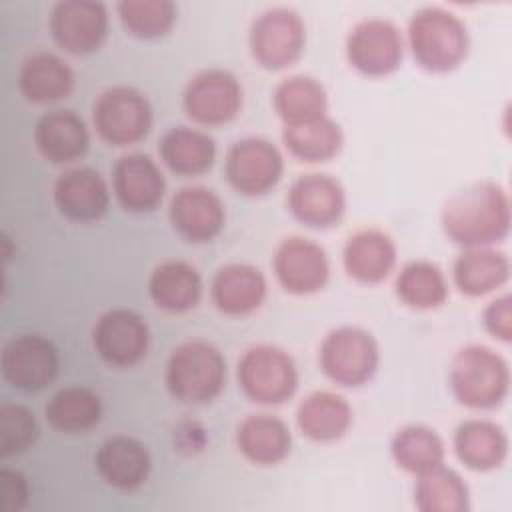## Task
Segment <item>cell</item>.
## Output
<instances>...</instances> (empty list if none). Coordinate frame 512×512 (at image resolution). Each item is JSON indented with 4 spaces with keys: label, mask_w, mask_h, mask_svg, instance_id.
<instances>
[{
    "label": "cell",
    "mask_w": 512,
    "mask_h": 512,
    "mask_svg": "<svg viewBox=\"0 0 512 512\" xmlns=\"http://www.w3.org/2000/svg\"><path fill=\"white\" fill-rule=\"evenodd\" d=\"M162 162L180 176H198L210 170L216 158L214 140L196 128L176 126L170 128L160 140Z\"/></svg>",
    "instance_id": "obj_30"
},
{
    "label": "cell",
    "mask_w": 512,
    "mask_h": 512,
    "mask_svg": "<svg viewBox=\"0 0 512 512\" xmlns=\"http://www.w3.org/2000/svg\"><path fill=\"white\" fill-rule=\"evenodd\" d=\"M38 438V422L32 410L22 404L0 406V452L4 458L26 452Z\"/></svg>",
    "instance_id": "obj_38"
},
{
    "label": "cell",
    "mask_w": 512,
    "mask_h": 512,
    "mask_svg": "<svg viewBox=\"0 0 512 512\" xmlns=\"http://www.w3.org/2000/svg\"><path fill=\"white\" fill-rule=\"evenodd\" d=\"M34 144L52 164H66L86 154L90 136L84 120L72 110H52L36 122Z\"/></svg>",
    "instance_id": "obj_22"
},
{
    "label": "cell",
    "mask_w": 512,
    "mask_h": 512,
    "mask_svg": "<svg viewBox=\"0 0 512 512\" xmlns=\"http://www.w3.org/2000/svg\"><path fill=\"white\" fill-rule=\"evenodd\" d=\"M450 388L454 398L468 408H496L508 396V362L488 346H466L452 360Z\"/></svg>",
    "instance_id": "obj_4"
},
{
    "label": "cell",
    "mask_w": 512,
    "mask_h": 512,
    "mask_svg": "<svg viewBox=\"0 0 512 512\" xmlns=\"http://www.w3.org/2000/svg\"><path fill=\"white\" fill-rule=\"evenodd\" d=\"M54 202L58 212L68 220L94 222L100 220L108 210V184L94 168H72L56 180Z\"/></svg>",
    "instance_id": "obj_19"
},
{
    "label": "cell",
    "mask_w": 512,
    "mask_h": 512,
    "mask_svg": "<svg viewBox=\"0 0 512 512\" xmlns=\"http://www.w3.org/2000/svg\"><path fill=\"white\" fill-rule=\"evenodd\" d=\"M454 450L466 468L488 472L506 460L508 438L504 428L496 422L472 418L456 428Z\"/></svg>",
    "instance_id": "obj_25"
},
{
    "label": "cell",
    "mask_w": 512,
    "mask_h": 512,
    "mask_svg": "<svg viewBox=\"0 0 512 512\" xmlns=\"http://www.w3.org/2000/svg\"><path fill=\"white\" fill-rule=\"evenodd\" d=\"M348 62L366 76L392 74L404 56V40L398 26L386 18L358 22L346 38Z\"/></svg>",
    "instance_id": "obj_11"
},
{
    "label": "cell",
    "mask_w": 512,
    "mask_h": 512,
    "mask_svg": "<svg viewBox=\"0 0 512 512\" xmlns=\"http://www.w3.org/2000/svg\"><path fill=\"white\" fill-rule=\"evenodd\" d=\"M242 108V86L238 78L224 68H206L198 72L184 90L186 114L202 126L228 124Z\"/></svg>",
    "instance_id": "obj_9"
},
{
    "label": "cell",
    "mask_w": 512,
    "mask_h": 512,
    "mask_svg": "<svg viewBox=\"0 0 512 512\" xmlns=\"http://www.w3.org/2000/svg\"><path fill=\"white\" fill-rule=\"evenodd\" d=\"M380 350L374 336L358 326L332 330L320 346V366L338 386L356 388L366 384L378 370Z\"/></svg>",
    "instance_id": "obj_6"
},
{
    "label": "cell",
    "mask_w": 512,
    "mask_h": 512,
    "mask_svg": "<svg viewBox=\"0 0 512 512\" xmlns=\"http://www.w3.org/2000/svg\"><path fill=\"white\" fill-rule=\"evenodd\" d=\"M122 26L136 38L164 36L176 22V4L170 0H122L116 4Z\"/></svg>",
    "instance_id": "obj_37"
},
{
    "label": "cell",
    "mask_w": 512,
    "mask_h": 512,
    "mask_svg": "<svg viewBox=\"0 0 512 512\" xmlns=\"http://www.w3.org/2000/svg\"><path fill=\"white\" fill-rule=\"evenodd\" d=\"M50 32L70 54H90L108 34V10L96 0H62L50 14Z\"/></svg>",
    "instance_id": "obj_14"
},
{
    "label": "cell",
    "mask_w": 512,
    "mask_h": 512,
    "mask_svg": "<svg viewBox=\"0 0 512 512\" xmlns=\"http://www.w3.org/2000/svg\"><path fill=\"white\" fill-rule=\"evenodd\" d=\"M298 428L314 442L342 438L352 424V408L340 394L318 390L306 396L296 412Z\"/></svg>",
    "instance_id": "obj_28"
},
{
    "label": "cell",
    "mask_w": 512,
    "mask_h": 512,
    "mask_svg": "<svg viewBox=\"0 0 512 512\" xmlns=\"http://www.w3.org/2000/svg\"><path fill=\"white\" fill-rule=\"evenodd\" d=\"M396 296L410 308L432 310L446 302L448 282L436 264L428 260H412L396 278Z\"/></svg>",
    "instance_id": "obj_36"
},
{
    "label": "cell",
    "mask_w": 512,
    "mask_h": 512,
    "mask_svg": "<svg viewBox=\"0 0 512 512\" xmlns=\"http://www.w3.org/2000/svg\"><path fill=\"white\" fill-rule=\"evenodd\" d=\"M148 294L160 310L186 312L200 302L202 278L192 264L184 260H166L152 270Z\"/></svg>",
    "instance_id": "obj_27"
},
{
    "label": "cell",
    "mask_w": 512,
    "mask_h": 512,
    "mask_svg": "<svg viewBox=\"0 0 512 512\" xmlns=\"http://www.w3.org/2000/svg\"><path fill=\"white\" fill-rule=\"evenodd\" d=\"M446 236L464 246H492L508 236L510 198L496 182H476L456 192L442 210Z\"/></svg>",
    "instance_id": "obj_1"
},
{
    "label": "cell",
    "mask_w": 512,
    "mask_h": 512,
    "mask_svg": "<svg viewBox=\"0 0 512 512\" xmlns=\"http://www.w3.org/2000/svg\"><path fill=\"white\" fill-rule=\"evenodd\" d=\"M284 172L280 150L266 138H242L226 154V178L244 196L270 192Z\"/></svg>",
    "instance_id": "obj_12"
},
{
    "label": "cell",
    "mask_w": 512,
    "mask_h": 512,
    "mask_svg": "<svg viewBox=\"0 0 512 512\" xmlns=\"http://www.w3.org/2000/svg\"><path fill=\"white\" fill-rule=\"evenodd\" d=\"M274 274L280 286L290 294H314L324 288L330 264L324 248L314 240L290 236L274 252Z\"/></svg>",
    "instance_id": "obj_15"
},
{
    "label": "cell",
    "mask_w": 512,
    "mask_h": 512,
    "mask_svg": "<svg viewBox=\"0 0 512 512\" xmlns=\"http://www.w3.org/2000/svg\"><path fill=\"white\" fill-rule=\"evenodd\" d=\"M226 360L216 346L188 340L176 346L166 364V388L182 404L212 402L224 388Z\"/></svg>",
    "instance_id": "obj_3"
},
{
    "label": "cell",
    "mask_w": 512,
    "mask_h": 512,
    "mask_svg": "<svg viewBox=\"0 0 512 512\" xmlns=\"http://www.w3.org/2000/svg\"><path fill=\"white\" fill-rule=\"evenodd\" d=\"M414 504L422 512H464L470 508V492L462 476L442 464L418 476Z\"/></svg>",
    "instance_id": "obj_35"
},
{
    "label": "cell",
    "mask_w": 512,
    "mask_h": 512,
    "mask_svg": "<svg viewBox=\"0 0 512 512\" xmlns=\"http://www.w3.org/2000/svg\"><path fill=\"white\" fill-rule=\"evenodd\" d=\"M102 418L100 396L86 386L60 388L46 404L48 424L62 434H84Z\"/></svg>",
    "instance_id": "obj_31"
},
{
    "label": "cell",
    "mask_w": 512,
    "mask_h": 512,
    "mask_svg": "<svg viewBox=\"0 0 512 512\" xmlns=\"http://www.w3.org/2000/svg\"><path fill=\"white\" fill-rule=\"evenodd\" d=\"M236 374L242 392L256 404H282L298 388V370L292 356L272 344L248 348Z\"/></svg>",
    "instance_id": "obj_5"
},
{
    "label": "cell",
    "mask_w": 512,
    "mask_h": 512,
    "mask_svg": "<svg viewBox=\"0 0 512 512\" xmlns=\"http://www.w3.org/2000/svg\"><path fill=\"white\" fill-rule=\"evenodd\" d=\"M484 328L498 340L510 342L512 338V298L508 294L492 300L484 310Z\"/></svg>",
    "instance_id": "obj_40"
},
{
    "label": "cell",
    "mask_w": 512,
    "mask_h": 512,
    "mask_svg": "<svg viewBox=\"0 0 512 512\" xmlns=\"http://www.w3.org/2000/svg\"><path fill=\"white\" fill-rule=\"evenodd\" d=\"M408 44L414 60L428 72H450L468 54L466 24L450 10L424 6L408 22Z\"/></svg>",
    "instance_id": "obj_2"
},
{
    "label": "cell",
    "mask_w": 512,
    "mask_h": 512,
    "mask_svg": "<svg viewBox=\"0 0 512 512\" xmlns=\"http://www.w3.org/2000/svg\"><path fill=\"white\" fill-rule=\"evenodd\" d=\"M288 208L304 226L330 228L346 210V192L328 174H304L288 190Z\"/></svg>",
    "instance_id": "obj_16"
},
{
    "label": "cell",
    "mask_w": 512,
    "mask_h": 512,
    "mask_svg": "<svg viewBox=\"0 0 512 512\" xmlns=\"http://www.w3.org/2000/svg\"><path fill=\"white\" fill-rule=\"evenodd\" d=\"M508 276V256L490 246L466 248L452 266L454 284L466 296H484L506 284Z\"/></svg>",
    "instance_id": "obj_29"
},
{
    "label": "cell",
    "mask_w": 512,
    "mask_h": 512,
    "mask_svg": "<svg viewBox=\"0 0 512 512\" xmlns=\"http://www.w3.org/2000/svg\"><path fill=\"white\" fill-rule=\"evenodd\" d=\"M190 430H188V424H184V426H180L178 428V432H176V442H178V446H180V450H186V452H198V450H202V446H204V430L198 426L196 430H194V434H188Z\"/></svg>",
    "instance_id": "obj_41"
},
{
    "label": "cell",
    "mask_w": 512,
    "mask_h": 512,
    "mask_svg": "<svg viewBox=\"0 0 512 512\" xmlns=\"http://www.w3.org/2000/svg\"><path fill=\"white\" fill-rule=\"evenodd\" d=\"M342 260L350 278L378 284L390 276L396 264V244L380 230H362L348 238Z\"/></svg>",
    "instance_id": "obj_23"
},
{
    "label": "cell",
    "mask_w": 512,
    "mask_h": 512,
    "mask_svg": "<svg viewBox=\"0 0 512 512\" xmlns=\"http://www.w3.org/2000/svg\"><path fill=\"white\" fill-rule=\"evenodd\" d=\"M152 458L148 448L132 436H112L96 452L100 478L118 490L140 488L150 474Z\"/></svg>",
    "instance_id": "obj_20"
},
{
    "label": "cell",
    "mask_w": 512,
    "mask_h": 512,
    "mask_svg": "<svg viewBox=\"0 0 512 512\" xmlns=\"http://www.w3.org/2000/svg\"><path fill=\"white\" fill-rule=\"evenodd\" d=\"M28 494V480L18 470H0V512H20L28 502Z\"/></svg>",
    "instance_id": "obj_39"
},
{
    "label": "cell",
    "mask_w": 512,
    "mask_h": 512,
    "mask_svg": "<svg viewBox=\"0 0 512 512\" xmlns=\"http://www.w3.org/2000/svg\"><path fill=\"white\" fill-rule=\"evenodd\" d=\"M266 278L252 264H226L212 280V302L226 316H246L266 298Z\"/></svg>",
    "instance_id": "obj_21"
},
{
    "label": "cell",
    "mask_w": 512,
    "mask_h": 512,
    "mask_svg": "<svg viewBox=\"0 0 512 512\" xmlns=\"http://www.w3.org/2000/svg\"><path fill=\"white\" fill-rule=\"evenodd\" d=\"M2 376L22 392H40L58 376V350L42 334H20L2 350Z\"/></svg>",
    "instance_id": "obj_10"
},
{
    "label": "cell",
    "mask_w": 512,
    "mask_h": 512,
    "mask_svg": "<svg viewBox=\"0 0 512 512\" xmlns=\"http://www.w3.org/2000/svg\"><path fill=\"white\" fill-rule=\"evenodd\" d=\"M236 444L252 464L274 466L290 454L292 434L290 428L272 414H250L238 426Z\"/></svg>",
    "instance_id": "obj_24"
},
{
    "label": "cell",
    "mask_w": 512,
    "mask_h": 512,
    "mask_svg": "<svg viewBox=\"0 0 512 512\" xmlns=\"http://www.w3.org/2000/svg\"><path fill=\"white\" fill-rule=\"evenodd\" d=\"M390 452L394 462L414 476H422L442 466L446 456L442 438L422 424H410L398 430L392 438Z\"/></svg>",
    "instance_id": "obj_34"
},
{
    "label": "cell",
    "mask_w": 512,
    "mask_h": 512,
    "mask_svg": "<svg viewBox=\"0 0 512 512\" xmlns=\"http://www.w3.org/2000/svg\"><path fill=\"white\" fill-rule=\"evenodd\" d=\"M272 102L274 110L284 120V126L322 118L328 108L324 86L316 78L304 74L284 78L276 86Z\"/></svg>",
    "instance_id": "obj_32"
},
{
    "label": "cell",
    "mask_w": 512,
    "mask_h": 512,
    "mask_svg": "<svg viewBox=\"0 0 512 512\" xmlns=\"http://www.w3.org/2000/svg\"><path fill=\"white\" fill-rule=\"evenodd\" d=\"M170 222L188 242H208L224 228L220 196L206 186H184L170 200Z\"/></svg>",
    "instance_id": "obj_17"
},
{
    "label": "cell",
    "mask_w": 512,
    "mask_h": 512,
    "mask_svg": "<svg viewBox=\"0 0 512 512\" xmlns=\"http://www.w3.org/2000/svg\"><path fill=\"white\" fill-rule=\"evenodd\" d=\"M282 140L294 158L302 162H326L340 152L344 136L332 118L322 116L310 122L284 126Z\"/></svg>",
    "instance_id": "obj_33"
},
{
    "label": "cell",
    "mask_w": 512,
    "mask_h": 512,
    "mask_svg": "<svg viewBox=\"0 0 512 512\" xmlns=\"http://www.w3.org/2000/svg\"><path fill=\"white\" fill-rule=\"evenodd\" d=\"M98 136L112 146L140 142L152 128V106L148 98L130 86L106 88L92 106Z\"/></svg>",
    "instance_id": "obj_7"
},
{
    "label": "cell",
    "mask_w": 512,
    "mask_h": 512,
    "mask_svg": "<svg viewBox=\"0 0 512 512\" xmlns=\"http://www.w3.org/2000/svg\"><path fill=\"white\" fill-rule=\"evenodd\" d=\"M112 190L120 206L130 212L154 210L166 192L158 164L140 152L124 154L112 170Z\"/></svg>",
    "instance_id": "obj_18"
},
{
    "label": "cell",
    "mask_w": 512,
    "mask_h": 512,
    "mask_svg": "<svg viewBox=\"0 0 512 512\" xmlns=\"http://www.w3.org/2000/svg\"><path fill=\"white\" fill-rule=\"evenodd\" d=\"M248 42L252 58L262 68H288L302 56L306 44L304 20L292 8H268L252 22Z\"/></svg>",
    "instance_id": "obj_8"
},
{
    "label": "cell",
    "mask_w": 512,
    "mask_h": 512,
    "mask_svg": "<svg viewBox=\"0 0 512 512\" xmlns=\"http://www.w3.org/2000/svg\"><path fill=\"white\" fill-rule=\"evenodd\" d=\"M92 340L98 356L106 364L128 368L146 356L150 330L144 318L134 310L112 308L96 320Z\"/></svg>",
    "instance_id": "obj_13"
},
{
    "label": "cell",
    "mask_w": 512,
    "mask_h": 512,
    "mask_svg": "<svg viewBox=\"0 0 512 512\" xmlns=\"http://www.w3.org/2000/svg\"><path fill=\"white\" fill-rule=\"evenodd\" d=\"M74 86L72 68L52 52L28 56L18 74V88L28 102L50 104L66 98Z\"/></svg>",
    "instance_id": "obj_26"
}]
</instances>
